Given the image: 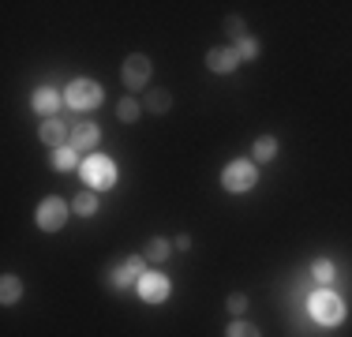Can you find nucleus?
<instances>
[{
	"label": "nucleus",
	"instance_id": "nucleus-1",
	"mask_svg": "<svg viewBox=\"0 0 352 337\" xmlns=\"http://www.w3.org/2000/svg\"><path fill=\"white\" fill-rule=\"evenodd\" d=\"M79 173H82V184H87L90 191H109V188H116V180H120V168H116L113 157H105V154H94V157H82V165H79Z\"/></svg>",
	"mask_w": 352,
	"mask_h": 337
},
{
	"label": "nucleus",
	"instance_id": "nucleus-2",
	"mask_svg": "<svg viewBox=\"0 0 352 337\" xmlns=\"http://www.w3.org/2000/svg\"><path fill=\"white\" fill-rule=\"evenodd\" d=\"M307 315L318 326H338V323H345V300L330 289H315L307 296Z\"/></svg>",
	"mask_w": 352,
	"mask_h": 337
},
{
	"label": "nucleus",
	"instance_id": "nucleus-3",
	"mask_svg": "<svg viewBox=\"0 0 352 337\" xmlns=\"http://www.w3.org/2000/svg\"><path fill=\"white\" fill-rule=\"evenodd\" d=\"M102 98H105V90H102V83L98 79H72L68 87H64V105L72 109V113H90V109H98L102 105Z\"/></svg>",
	"mask_w": 352,
	"mask_h": 337
},
{
	"label": "nucleus",
	"instance_id": "nucleus-4",
	"mask_svg": "<svg viewBox=\"0 0 352 337\" xmlns=\"http://www.w3.org/2000/svg\"><path fill=\"white\" fill-rule=\"evenodd\" d=\"M255 180H258V165L248 162V157H232V162L221 168V188L232 191V195L251 191V188H255Z\"/></svg>",
	"mask_w": 352,
	"mask_h": 337
},
{
	"label": "nucleus",
	"instance_id": "nucleus-5",
	"mask_svg": "<svg viewBox=\"0 0 352 337\" xmlns=\"http://www.w3.org/2000/svg\"><path fill=\"white\" fill-rule=\"evenodd\" d=\"M68 214H72V202H64L60 195H49V199L38 202L34 221H38L41 232H60L64 225H68Z\"/></svg>",
	"mask_w": 352,
	"mask_h": 337
},
{
	"label": "nucleus",
	"instance_id": "nucleus-6",
	"mask_svg": "<svg viewBox=\"0 0 352 337\" xmlns=\"http://www.w3.org/2000/svg\"><path fill=\"white\" fill-rule=\"evenodd\" d=\"M135 292H139L142 303H165V300H169V292H173V285H169V277H165L162 270H146V274L139 277Z\"/></svg>",
	"mask_w": 352,
	"mask_h": 337
},
{
	"label": "nucleus",
	"instance_id": "nucleus-7",
	"mask_svg": "<svg viewBox=\"0 0 352 337\" xmlns=\"http://www.w3.org/2000/svg\"><path fill=\"white\" fill-rule=\"evenodd\" d=\"M142 274H146V255H128L120 266L109 270V285L113 289H131V285H139Z\"/></svg>",
	"mask_w": 352,
	"mask_h": 337
},
{
	"label": "nucleus",
	"instance_id": "nucleus-8",
	"mask_svg": "<svg viewBox=\"0 0 352 337\" xmlns=\"http://www.w3.org/2000/svg\"><path fill=\"white\" fill-rule=\"evenodd\" d=\"M150 72H154L150 56L146 53H131L128 61H124V67H120V79H124V87H128V90H142L150 83Z\"/></svg>",
	"mask_w": 352,
	"mask_h": 337
},
{
	"label": "nucleus",
	"instance_id": "nucleus-9",
	"mask_svg": "<svg viewBox=\"0 0 352 337\" xmlns=\"http://www.w3.org/2000/svg\"><path fill=\"white\" fill-rule=\"evenodd\" d=\"M98 142H102V128H98L94 120L72 124V142L68 146H75L79 154H90V150H98Z\"/></svg>",
	"mask_w": 352,
	"mask_h": 337
},
{
	"label": "nucleus",
	"instance_id": "nucleus-10",
	"mask_svg": "<svg viewBox=\"0 0 352 337\" xmlns=\"http://www.w3.org/2000/svg\"><path fill=\"white\" fill-rule=\"evenodd\" d=\"M38 139L45 142L49 150H56V146H68V142H72V124H64V120H56V116H49V120H41V128H38Z\"/></svg>",
	"mask_w": 352,
	"mask_h": 337
},
{
	"label": "nucleus",
	"instance_id": "nucleus-11",
	"mask_svg": "<svg viewBox=\"0 0 352 337\" xmlns=\"http://www.w3.org/2000/svg\"><path fill=\"white\" fill-rule=\"evenodd\" d=\"M206 67H210L214 75H229V72H236V67H240L236 49H232V45H214L210 53H206Z\"/></svg>",
	"mask_w": 352,
	"mask_h": 337
},
{
	"label": "nucleus",
	"instance_id": "nucleus-12",
	"mask_svg": "<svg viewBox=\"0 0 352 337\" xmlns=\"http://www.w3.org/2000/svg\"><path fill=\"white\" fill-rule=\"evenodd\" d=\"M64 105V94L56 87H38L34 90V98H30V109H34V113H41L49 120V116H56V109Z\"/></svg>",
	"mask_w": 352,
	"mask_h": 337
},
{
	"label": "nucleus",
	"instance_id": "nucleus-13",
	"mask_svg": "<svg viewBox=\"0 0 352 337\" xmlns=\"http://www.w3.org/2000/svg\"><path fill=\"white\" fill-rule=\"evenodd\" d=\"M274 157H278V139H274V135H258V139L251 142V162L266 165V162H274Z\"/></svg>",
	"mask_w": 352,
	"mask_h": 337
},
{
	"label": "nucleus",
	"instance_id": "nucleus-14",
	"mask_svg": "<svg viewBox=\"0 0 352 337\" xmlns=\"http://www.w3.org/2000/svg\"><path fill=\"white\" fill-rule=\"evenodd\" d=\"M142 255H146V263H165V259L173 255V240H165V236H150L146 243H142Z\"/></svg>",
	"mask_w": 352,
	"mask_h": 337
},
{
	"label": "nucleus",
	"instance_id": "nucleus-15",
	"mask_svg": "<svg viewBox=\"0 0 352 337\" xmlns=\"http://www.w3.org/2000/svg\"><path fill=\"white\" fill-rule=\"evenodd\" d=\"M142 109H146V113H154V116H165L173 109V94L165 87H154L146 98H142Z\"/></svg>",
	"mask_w": 352,
	"mask_h": 337
},
{
	"label": "nucleus",
	"instance_id": "nucleus-16",
	"mask_svg": "<svg viewBox=\"0 0 352 337\" xmlns=\"http://www.w3.org/2000/svg\"><path fill=\"white\" fill-rule=\"evenodd\" d=\"M98 206H102V199H98V191H90V188H79V195L72 199V214H79V217H94Z\"/></svg>",
	"mask_w": 352,
	"mask_h": 337
},
{
	"label": "nucleus",
	"instance_id": "nucleus-17",
	"mask_svg": "<svg viewBox=\"0 0 352 337\" xmlns=\"http://www.w3.org/2000/svg\"><path fill=\"white\" fill-rule=\"evenodd\" d=\"M49 165H53L56 173H75L82 162H79V150H75V146H56L53 157H49Z\"/></svg>",
	"mask_w": 352,
	"mask_h": 337
},
{
	"label": "nucleus",
	"instance_id": "nucleus-18",
	"mask_svg": "<svg viewBox=\"0 0 352 337\" xmlns=\"http://www.w3.org/2000/svg\"><path fill=\"white\" fill-rule=\"evenodd\" d=\"M23 300V277L19 274H4L0 277V303L4 307H12V303Z\"/></svg>",
	"mask_w": 352,
	"mask_h": 337
},
{
	"label": "nucleus",
	"instance_id": "nucleus-19",
	"mask_svg": "<svg viewBox=\"0 0 352 337\" xmlns=\"http://www.w3.org/2000/svg\"><path fill=\"white\" fill-rule=\"evenodd\" d=\"M333 277H338V270H333L330 259H315V263H311V281L318 285V289H326Z\"/></svg>",
	"mask_w": 352,
	"mask_h": 337
},
{
	"label": "nucleus",
	"instance_id": "nucleus-20",
	"mask_svg": "<svg viewBox=\"0 0 352 337\" xmlns=\"http://www.w3.org/2000/svg\"><path fill=\"white\" fill-rule=\"evenodd\" d=\"M139 113H142V105L135 98H120V101H116V120H120V124H135Z\"/></svg>",
	"mask_w": 352,
	"mask_h": 337
},
{
	"label": "nucleus",
	"instance_id": "nucleus-21",
	"mask_svg": "<svg viewBox=\"0 0 352 337\" xmlns=\"http://www.w3.org/2000/svg\"><path fill=\"white\" fill-rule=\"evenodd\" d=\"M225 34L232 38V45H236V41H244V38H248V23H244V15H225Z\"/></svg>",
	"mask_w": 352,
	"mask_h": 337
},
{
	"label": "nucleus",
	"instance_id": "nucleus-22",
	"mask_svg": "<svg viewBox=\"0 0 352 337\" xmlns=\"http://www.w3.org/2000/svg\"><path fill=\"white\" fill-rule=\"evenodd\" d=\"M225 337H263V330L255 323H248V318H236V323H229Z\"/></svg>",
	"mask_w": 352,
	"mask_h": 337
},
{
	"label": "nucleus",
	"instance_id": "nucleus-23",
	"mask_svg": "<svg viewBox=\"0 0 352 337\" xmlns=\"http://www.w3.org/2000/svg\"><path fill=\"white\" fill-rule=\"evenodd\" d=\"M232 49H236L240 61H255V56H258V38H251V34H248V38H244V41H236Z\"/></svg>",
	"mask_w": 352,
	"mask_h": 337
},
{
	"label": "nucleus",
	"instance_id": "nucleus-24",
	"mask_svg": "<svg viewBox=\"0 0 352 337\" xmlns=\"http://www.w3.org/2000/svg\"><path fill=\"white\" fill-rule=\"evenodd\" d=\"M225 307H229V315H244V311H248V296H244V292H229V296H225Z\"/></svg>",
	"mask_w": 352,
	"mask_h": 337
},
{
	"label": "nucleus",
	"instance_id": "nucleus-25",
	"mask_svg": "<svg viewBox=\"0 0 352 337\" xmlns=\"http://www.w3.org/2000/svg\"><path fill=\"white\" fill-rule=\"evenodd\" d=\"M173 248H176V251H188V248H191V236H188V232H180V236L173 240Z\"/></svg>",
	"mask_w": 352,
	"mask_h": 337
}]
</instances>
